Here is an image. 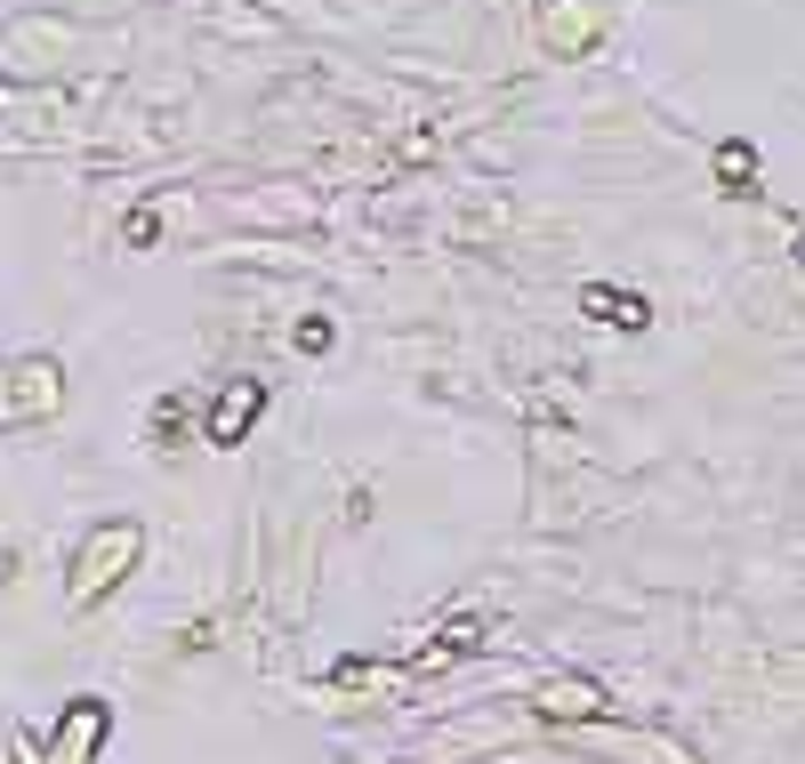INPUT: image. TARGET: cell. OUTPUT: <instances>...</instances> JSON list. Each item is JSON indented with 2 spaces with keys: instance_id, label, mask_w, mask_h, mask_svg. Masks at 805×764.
<instances>
[{
  "instance_id": "6da1fadb",
  "label": "cell",
  "mask_w": 805,
  "mask_h": 764,
  "mask_svg": "<svg viewBox=\"0 0 805 764\" xmlns=\"http://www.w3.org/2000/svg\"><path fill=\"white\" fill-rule=\"evenodd\" d=\"M540 708H548V716H580V708H596V692H588V684H556Z\"/></svg>"
}]
</instances>
